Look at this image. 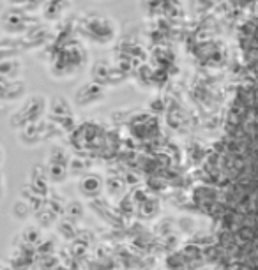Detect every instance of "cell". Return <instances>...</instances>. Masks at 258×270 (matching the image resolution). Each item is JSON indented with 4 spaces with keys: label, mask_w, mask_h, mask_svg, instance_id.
Segmentation results:
<instances>
[{
    "label": "cell",
    "mask_w": 258,
    "mask_h": 270,
    "mask_svg": "<svg viewBox=\"0 0 258 270\" xmlns=\"http://www.w3.org/2000/svg\"><path fill=\"white\" fill-rule=\"evenodd\" d=\"M78 30L81 32V35L87 37V41L105 46L113 42L117 32H119V27H117V21L113 18L91 13L81 16V20L78 21Z\"/></svg>",
    "instance_id": "6da1fadb"
},
{
    "label": "cell",
    "mask_w": 258,
    "mask_h": 270,
    "mask_svg": "<svg viewBox=\"0 0 258 270\" xmlns=\"http://www.w3.org/2000/svg\"><path fill=\"white\" fill-rule=\"evenodd\" d=\"M9 81L11 80H7V83H9ZM4 85H6V80H0V87H4ZM4 94H7V88H4L2 92H0V99H2V101H4V97H6Z\"/></svg>",
    "instance_id": "7a4b0ae2"
}]
</instances>
